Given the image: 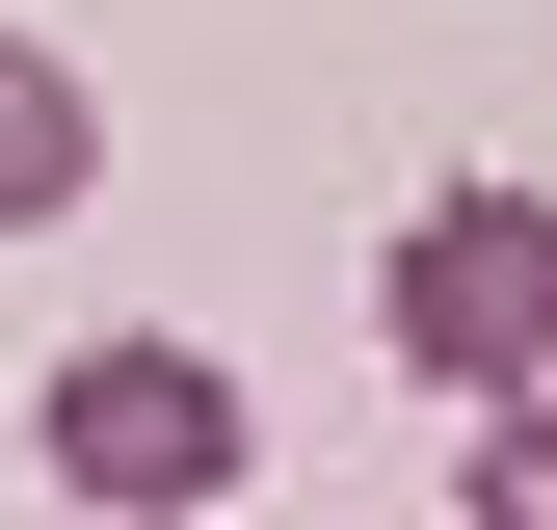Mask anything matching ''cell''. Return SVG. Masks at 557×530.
<instances>
[{
	"instance_id": "277c9868",
	"label": "cell",
	"mask_w": 557,
	"mask_h": 530,
	"mask_svg": "<svg viewBox=\"0 0 557 530\" xmlns=\"http://www.w3.org/2000/svg\"><path fill=\"white\" fill-rule=\"evenodd\" d=\"M451 530H557V371H531V398H478V451H451Z\"/></svg>"
},
{
	"instance_id": "3957f363",
	"label": "cell",
	"mask_w": 557,
	"mask_h": 530,
	"mask_svg": "<svg viewBox=\"0 0 557 530\" xmlns=\"http://www.w3.org/2000/svg\"><path fill=\"white\" fill-rule=\"evenodd\" d=\"M81 186H107V80H81L53 27H0V239H53Z\"/></svg>"
},
{
	"instance_id": "7a4b0ae2",
	"label": "cell",
	"mask_w": 557,
	"mask_h": 530,
	"mask_svg": "<svg viewBox=\"0 0 557 530\" xmlns=\"http://www.w3.org/2000/svg\"><path fill=\"white\" fill-rule=\"evenodd\" d=\"M53 478H81V504H239L265 478V425H239V371L213 345H53Z\"/></svg>"
},
{
	"instance_id": "6da1fadb",
	"label": "cell",
	"mask_w": 557,
	"mask_h": 530,
	"mask_svg": "<svg viewBox=\"0 0 557 530\" xmlns=\"http://www.w3.org/2000/svg\"><path fill=\"white\" fill-rule=\"evenodd\" d=\"M372 345L425 398H531L557 371V186H425L398 265H372Z\"/></svg>"
}]
</instances>
